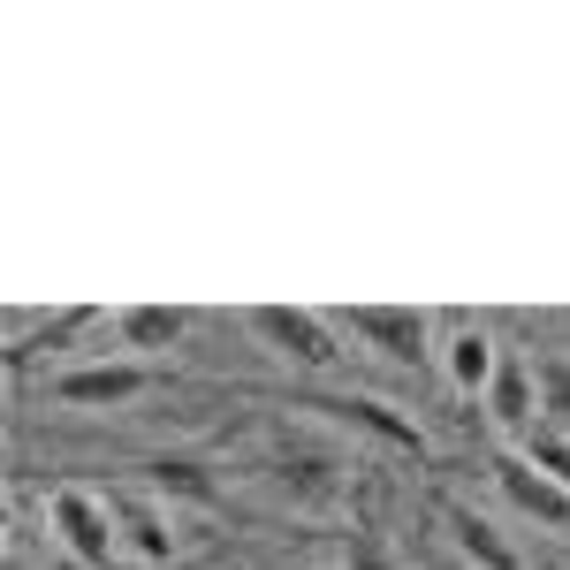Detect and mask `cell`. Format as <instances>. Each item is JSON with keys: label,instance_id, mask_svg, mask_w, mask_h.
Masks as SVG:
<instances>
[{"label": "cell", "instance_id": "52a82bcc", "mask_svg": "<svg viewBox=\"0 0 570 570\" xmlns=\"http://www.w3.org/2000/svg\"><path fill=\"white\" fill-rule=\"evenodd\" d=\"M494 487L510 494V510H518V518H532V525H548V532H570V494L548 480L532 456L502 449V456H494Z\"/></svg>", "mask_w": 570, "mask_h": 570}, {"label": "cell", "instance_id": "8fae6325", "mask_svg": "<svg viewBox=\"0 0 570 570\" xmlns=\"http://www.w3.org/2000/svg\"><path fill=\"white\" fill-rule=\"evenodd\" d=\"M343 426H357V434L389 441V449H403V456H426V434H419V419L411 411H395V403H381V395H343V403H327Z\"/></svg>", "mask_w": 570, "mask_h": 570}, {"label": "cell", "instance_id": "30bf717a", "mask_svg": "<svg viewBox=\"0 0 570 570\" xmlns=\"http://www.w3.org/2000/svg\"><path fill=\"white\" fill-rule=\"evenodd\" d=\"M441 532H449V556H456V563H472V570H518V548L487 525L480 510H464V502H441Z\"/></svg>", "mask_w": 570, "mask_h": 570}, {"label": "cell", "instance_id": "6da1fadb", "mask_svg": "<svg viewBox=\"0 0 570 570\" xmlns=\"http://www.w3.org/2000/svg\"><path fill=\"white\" fill-rule=\"evenodd\" d=\"M46 525L53 540L69 548V563L77 570H107L122 556V532H115V510H107V487H53L46 494Z\"/></svg>", "mask_w": 570, "mask_h": 570}, {"label": "cell", "instance_id": "3957f363", "mask_svg": "<svg viewBox=\"0 0 570 570\" xmlns=\"http://www.w3.org/2000/svg\"><path fill=\"white\" fill-rule=\"evenodd\" d=\"M252 327H259V343L274 357H289V365H305V373L343 365V335H335V320H320V312H305V305H259V312H252Z\"/></svg>", "mask_w": 570, "mask_h": 570}, {"label": "cell", "instance_id": "9c48e42d", "mask_svg": "<svg viewBox=\"0 0 570 570\" xmlns=\"http://www.w3.org/2000/svg\"><path fill=\"white\" fill-rule=\"evenodd\" d=\"M487 419L502 426L510 441H525L540 426V381H532V357H502L494 389H487Z\"/></svg>", "mask_w": 570, "mask_h": 570}, {"label": "cell", "instance_id": "277c9868", "mask_svg": "<svg viewBox=\"0 0 570 570\" xmlns=\"http://www.w3.org/2000/svg\"><path fill=\"white\" fill-rule=\"evenodd\" d=\"M343 327H351L365 351H381L389 365H441L434 320H426V312H403V305H351V312H343Z\"/></svg>", "mask_w": 570, "mask_h": 570}, {"label": "cell", "instance_id": "4fadbf2b", "mask_svg": "<svg viewBox=\"0 0 570 570\" xmlns=\"http://www.w3.org/2000/svg\"><path fill=\"white\" fill-rule=\"evenodd\" d=\"M183 327H190V312H176V305H122V312H115L122 351H168Z\"/></svg>", "mask_w": 570, "mask_h": 570}, {"label": "cell", "instance_id": "e0dca14e", "mask_svg": "<svg viewBox=\"0 0 570 570\" xmlns=\"http://www.w3.org/2000/svg\"><path fill=\"white\" fill-rule=\"evenodd\" d=\"M426 570H472V563H456V556H434V563H426Z\"/></svg>", "mask_w": 570, "mask_h": 570}, {"label": "cell", "instance_id": "ba28073f", "mask_svg": "<svg viewBox=\"0 0 570 570\" xmlns=\"http://www.w3.org/2000/svg\"><path fill=\"white\" fill-rule=\"evenodd\" d=\"M274 487L297 502V510H335L343 502V456L335 449H312V441H289L274 456Z\"/></svg>", "mask_w": 570, "mask_h": 570}, {"label": "cell", "instance_id": "8992f818", "mask_svg": "<svg viewBox=\"0 0 570 570\" xmlns=\"http://www.w3.org/2000/svg\"><path fill=\"white\" fill-rule=\"evenodd\" d=\"M502 343L487 335L480 320H456L449 335H441V381L464 395V403H487V389H494V373H502Z\"/></svg>", "mask_w": 570, "mask_h": 570}, {"label": "cell", "instance_id": "7c38bea8", "mask_svg": "<svg viewBox=\"0 0 570 570\" xmlns=\"http://www.w3.org/2000/svg\"><path fill=\"white\" fill-rule=\"evenodd\" d=\"M137 472H145L137 487H153V494H160L168 510H176V502L206 510V502L220 494V487H214V472H206V464H190V456H153V464H137Z\"/></svg>", "mask_w": 570, "mask_h": 570}, {"label": "cell", "instance_id": "5b68a950", "mask_svg": "<svg viewBox=\"0 0 570 570\" xmlns=\"http://www.w3.org/2000/svg\"><path fill=\"white\" fill-rule=\"evenodd\" d=\"M107 510H115V532H122V556L137 563H176V510L153 494V487H107Z\"/></svg>", "mask_w": 570, "mask_h": 570}, {"label": "cell", "instance_id": "2e32d148", "mask_svg": "<svg viewBox=\"0 0 570 570\" xmlns=\"http://www.w3.org/2000/svg\"><path fill=\"white\" fill-rule=\"evenodd\" d=\"M343 570H395V563H389V548H381L373 532H351V540H343Z\"/></svg>", "mask_w": 570, "mask_h": 570}, {"label": "cell", "instance_id": "7a4b0ae2", "mask_svg": "<svg viewBox=\"0 0 570 570\" xmlns=\"http://www.w3.org/2000/svg\"><path fill=\"white\" fill-rule=\"evenodd\" d=\"M145 389H153V365L145 357H91V365H69V373L46 381V395L69 403V411H122Z\"/></svg>", "mask_w": 570, "mask_h": 570}, {"label": "cell", "instance_id": "5bb4252c", "mask_svg": "<svg viewBox=\"0 0 570 570\" xmlns=\"http://www.w3.org/2000/svg\"><path fill=\"white\" fill-rule=\"evenodd\" d=\"M532 381H540V426L570 434V357L563 351H540V357H532Z\"/></svg>", "mask_w": 570, "mask_h": 570}, {"label": "cell", "instance_id": "9a60e30c", "mask_svg": "<svg viewBox=\"0 0 570 570\" xmlns=\"http://www.w3.org/2000/svg\"><path fill=\"white\" fill-rule=\"evenodd\" d=\"M510 449H518V456H532V464H540V472H548V480L570 494V434H556V426H532V434L510 441Z\"/></svg>", "mask_w": 570, "mask_h": 570}]
</instances>
